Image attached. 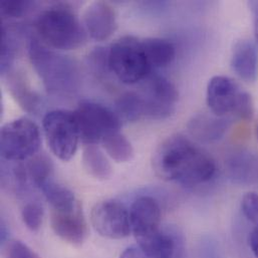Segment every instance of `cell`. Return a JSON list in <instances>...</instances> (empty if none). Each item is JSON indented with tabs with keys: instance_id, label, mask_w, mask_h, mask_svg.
I'll return each instance as SVG.
<instances>
[{
	"instance_id": "cell-1",
	"label": "cell",
	"mask_w": 258,
	"mask_h": 258,
	"mask_svg": "<svg viewBox=\"0 0 258 258\" xmlns=\"http://www.w3.org/2000/svg\"><path fill=\"white\" fill-rule=\"evenodd\" d=\"M152 164L162 180L187 187L209 182L216 173L213 158L183 135L164 140L155 151Z\"/></svg>"
},
{
	"instance_id": "cell-2",
	"label": "cell",
	"mask_w": 258,
	"mask_h": 258,
	"mask_svg": "<svg viewBox=\"0 0 258 258\" xmlns=\"http://www.w3.org/2000/svg\"><path fill=\"white\" fill-rule=\"evenodd\" d=\"M28 56L33 70L50 95L68 97L80 90L81 71L72 57L49 49L35 36L29 39Z\"/></svg>"
},
{
	"instance_id": "cell-3",
	"label": "cell",
	"mask_w": 258,
	"mask_h": 258,
	"mask_svg": "<svg viewBox=\"0 0 258 258\" xmlns=\"http://www.w3.org/2000/svg\"><path fill=\"white\" fill-rule=\"evenodd\" d=\"M39 39L52 48L77 49L87 40V31L76 13L67 5L43 10L35 20Z\"/></svg>"
},
{
	"instance_id": "cell-4",
	"label": "cell",
	"mask_w": 258,
	"mask_h": 258,
	"mask_svg": "<svg viewBox=\"0 0 258 258\" xmlns=\"http://www.w3.org/2000/svg\"><path fill=\"white\" fill-rule=\"evenodd\" d=\"M109 63L111 73L127 85L144 81L152 72L143 49L142 40L133 35L123 36L111 45Z\"/></svg>"
},
{
	"instance_id": "cell-5",
	"label": "cell",
	"mask_w": 258,
	"mask_h": 258,
	"mask_svg": "<svg viewBox=\"0 0 258 258\" xmlns=\"http://www.w3.org/2000/svg\"><path fill=\"white\" fill-rule=\"evenodd\" d=\"M41 144L37 125L27 118H20L5 124L1 129L0 152L7 162H23L39 151Z\"/></svg>"
},
{
	"instance_id": "cell-6",
	"label": "cell",
	"mask_w": 258,
	"mask_h": 258,
	"mask_svg": "<svg viewBox=\"0 0 258 258\" xmlns=\"http://www.w3.org/2000/svg\"><path fill=\"white\" fill-rule=\"evenodd\" d=\"M81 141L85 145H97L108 136L120 132L121 120L105 106L83 101L74 112Z\"/></svg>"
},
{
	"instance_id": "cell-7",
	"label": "cell",
	"mask_w": 258,
	"mask_h": 258,
	"mask_svg": "<svg viewBox=\"0 0 258 258\" xmlns=\"http://www.w3.org/2000/svg\"><path fill=\"white\" fill-rule=\"evenodd\" d=\"M42 126L52 154L61 161H70L75 156L81 140L74 112L51 111L44 116Z\"/></svg>"
},
{
	"instance_id": "cell-8",
	"label": "cell",
	"mask_w": 258,
	"mask_h": 258,
	"mask_svg": "<svg viewBox=\"0 0 258 258\" xmlns=\"http://www.w3.org/2000/svg\"><path fill=\"white\" fill-rule=\"evenodd\" d=\"M138 93L144 102L145 117L164 120L174 114L179 93L174 84L166 78L150 74Z\"/></svg>"
},
{
	"instance_id": "cell-9",
	"label": "cell",
	"mask_w": 258,
	"mask_h": 258,
	"mask_svg": "<svg viewBox=\"0 0 258 258\" xmlns=\"http://www.w3.org/2000/svg\"><path fill=\"white\" fill-rule=\"evenodd\" d=\"M91 223L96 232L108 239H124L132 233L130 211L116 200L97 203L91 211Z\"/></svg>"
},
{
	"instance_id": "cell-10",
	"label": "cell",
	"mask_w": 258,
	"mask_h": 258,
	"mask_svg": "<svg viewBox=\"0 0 258 258\" xmlns=\"http://www.w3.org/2000/svg\"><path fill=\"white\" fill-rule=\"evenodd\" d=\"M244 93L231 79L216 76L209 81L207 86V105L211 113L216 116L235 115Z\"/></svg>"
},
{
	"instance_id": "cell-11",
	"label": "cell",
	"mask_w": 258,
	"mask_h": 258,
	"mask_svg": "<svg viewBox=\"0 0 258 258\" xmlns=\"http://www.w3.org/2000/svg\"><path fill=\"white\" fill-rule=\"evenodd\" d=\"M50 226L54 234L62 241L82 246L88 239L89 227L81 204L70 211H50Z\"/></svg>"
},
{
	"instance_id": "cell-12",
	"label": "cell",
	"mask_w": 258,
	"mask_h": 258,
	"mask_svg": "<svg viewBox=\"0 0 258 258\" xmlns=\"http://www.w3.org/2000/svg\"><path fill=\"white\" fill-rule=\"evenodd\" d=\"M132 233L136 240L161 230V207L152 196H140L130 208Z\"/></svg>"
},
{
	"instance_id": "cell-13",
	"label": "cell",
	"mask_w": 258,
	"mask_h": 258,
	"mask_svg": "<svg viewBox=\"0 0 258 258\" xmlns=\"http://www.w3.org/2000/svg\"><path fill=\"white\" fill-rule=\"evenodd\" d=\"M83 19L87 33L97 41L108 39L117 28L116 11L107 2L97 1L90 4Z\"/></svg>"
},
{
	"instance_id": "cell-14",
	"label": "cell",
	"mask_w": 258,
	"mask_h": 258,
	"mask_svg": "<svg viewBox=\"0 0 258 258\" xmlns=\"http://www.w3.org/2000/svg\"><path fill=\"white\" fill-rule=\"evenodd\" d=\"M5 78L8 92L19 107L28 114L38 115L42 109V99L30 87L24 74L10 70Z\"/></svg>"
},
{
	"instance_id": "cell-15",
	"label": "cell",
	"mask_w": 258,
	"mask_h": 258,
	"mask_svg": "<svg viewBox=\"0 0 258 258\" xmlns=\"http://www.w3.org/2000/svg\"><path fill=\"white\" fill-rule=\"evenodd\" d=\"M231 119L219 117L213 113H202L194 116L189 124L190 134L202 142H213L221 139L230 127Z\"/></svg>"
},
{
	"instance_id": "cell-16",
	"label": "cell",
	"mask_w": 258,
	"mask_h": 258,
	"mask_svg": "<svg viewBox=\"0 0 258 258\" xmlns=\"http://www.w3.org/2000/svg\"><path fill=\"white\" fill-rule=\"evenodd\" d=\"M231 67L241 80L247 83L255 82L258 74L257 52L251 41L240 40L235 44Z\"/></svg>"
},
{
	"instance_id": "cell-17",
	"label": "cell",
	"mask_w": 258,
	"mask_h": 258,
	"mask_svg": "<svg viewBox=\"0 0 258 258\" xmlns=\"http://www.w3.org/2000/svg\"><path fill=\"white\" fill-rule=\"evenodd\" d=\"M141 251L148 258H174L177 252V238L170 232H158L137 240Z\"/></svg>"
},
{
	"instance_id": "cell-18",
	"label": "cell",
	"mask_w": 258,
	"mask_h": 258,
	"mask_svg": "<svg viewBox=\"0 0 258 258\" xmlns=\"http://www.w3.org/2000/svg\"><path fill=\"white\" fill-rule=\"evenodd\" d=\"M146 57L151 68H165L172 63L176 55L173 43L159 37H149L142 40Z\"/></svg>"
},
{
	"instance_id": "cell-19",
	"label": "cell",
	"mask_w": 258,
	"mask_h": 258,
	"mask_svg": "<svg viewBox=\"0 0 258 258\" xmlns=\"http://www.w3.org/2000/svg\"><path fill=\"white\" fill-rule=\"evenodd\" d=\"M83 166L86 172L99 181L109 180L113 168L108 158L97 145H86L83 151Z\"/></svg>"
},
{
	"instance_id": "cell-20",
	"label": "cell",
	"mask_w": 258,
	"mask_h": 258,
	"mask_svg": "<svg viewBox=\"0 0 258 258\" xmlns=\"http://www.w3.org/2000/svg\"><path fill=\"white\" fill-rule=\"evenodd\" d=\"M39 190L50 205L51 210L70 211L75 209L80 203L77 201L75 194L69 188L54 182L53 180L48 181Z\"/></svg>"
},
{
	"instance_id": "cell-21",
	"label": "cell",
	"mask_w": 258,
	"mask_h": 258,
	"mask_svg": "<svg viewBox=\"0 0 258 258\" xmlns=\"http://www.w3.org/2000/svg\"><path fill=\"white\" fill-rule=\"evenodd\" d=\"M25 167L30 184L37 189L52 180L53 164L45 154L34 155L28 159Z\"/></svg>"
},
{
	"instance_id": "cell-22",
	"label": "cell",
	"mask_w": 258,
	"mask_h": 258,
	"mask_svg": "<svg viewBox=\"0 0 258 258\" xmlns=\"http://www.w3.org/2000/svg\"><path fill=\"white\" fill-rule=\"evenodd\" d=\"M116 114L121 121L137 122L145 117L144 102L139 93L128 92L116 101Z\"/></svg>"
},
{
	"instance_id": "cell-23",
	"label": "cell",
	"mask_w": 258,
	"mask_h": 258,
	"mask_svg": "<svg viewBox=\"0 0 258 258\" xmlns=\"http://www.w3.org/2000/svg\"><path fill=\"white\" fill-rule=\"evenodd\" d=\"M107 154L117 163H127L134 157V149L129 140L120 132L114 133L102 142Z\"/></svg>"
},
{
	"instance_id": "cell-24",
	"label": "cell",
	"mask_w": 258,
	"mask_h": 258,
	"mask_svg": "<svg viewBox=\"0 0 258 258\" xmlns=\"http://www.w3.org/2000/svg\"><path fill=\"white\" fill-rule=\"evenodd\" d=\"M15 29L2 26L1 29V51H0V70L2 76H5L10 70L15 59L17 49V39Z\"/></svg>"
},
{
	"instance_id": "cell-25",
	"label": "cell",
	"mask_w": 258,
	"mask_h": 258,
	"mask_svg": "<svg viewBox=\"0 0 258 258\" xmlns=\"http://www.w3.org/2000/svg\"><path fill=\"white\" fill-rule=\"evenodd\" d=\"M88 67L91 73L98 79L108 76L110 70L109 49L106 47H96L88 56Z\"/></svg>"
},
{
	"instance_id": "cell-26",
	"label": "cell",
	"mask_w": 258,
	"mask_h": 258,
	"mask_svg": "<svg viewBox=\"0 0 258 258\" xmlns=\"http://www.w3.org/2000/svg\"><path fill=\"white\" fill-rule=\"evenodd\" d=\"M43 214V208L37 201H27L21 208L22 221L31 232H37L40 229Z\"/></svg>"
},
{
	"instance_id": "cell-27",
	"label": "cell",
	"mask_w": 258,
	"mask_h": 258,
	"mask_svg": "<svg viewBox=\"0 0 258 258\" xmlns=\"http://www.w3.org/2000/svg\"><path fill=\"white\" fill-rule=\"evenodd\" d=\"M2 258H41L33 249L20 240L7 239L2 242Z\"/></svg>"
},
{
	"instance_id": "cell-28",
	"label": "cell",
	"mask_w": 258,
	"mask_h": 258,
	"mask_svg": "<svg viewBox=\"0 0 258 258\" xmlns=\"http://www.w3.org/2000/svg\"><path fill=\"white\" fill-rule=\"evenodd\" d=\"M30 1H2L1 15L3 18H21L30 10Z\"/></svg>"
},
{
	"instance_id": "cell-29",
	"label": "cell",
	"mask_w": 258,
	"mask_h": 258,
	"mask_svg": "<svg viewBox=\"0 0 258 258\" xmlns=\"http://www.w3.org/2000/svg\"><path fill=\"white\" fill-rule=\"evenodd\" d=\"M241 210L248 221L258 223V194L256 192L246 193L241 201Z\"/></svg>"
},
{
	"instance_id": "cell-30",
	"label": "cell",
	"mask_w": 258,
	"mask_h": 258,
	"mask_svg": "<svg viewBox=\"0 0 258 258\" xmlns=\"http://www.w3.org/2000/svg\"><path fill=\"white\" fill-rule=\"evenodd\" d=\"M248 243L253 255L258 258V223L254 224V227L249 234Z\"/></svg>"
},
{
	"instance_id": "cell-31",
	"label": "cell",
	"mask_w": 258,
	"mask_h": 258,
	"mask_svg": "<svg viewBox=\"0 0 258 258\" xmlns=\"http://www.w3.org/2000/svg\"><path fill=\"white\" fill-rule=\"evenodd\" d=\"M120 258H148L142 251L141 249L138 247H130L127 248L122 254Z\"/></svg>"
},
{
	"instance_id": "cell-32",
	"label": "cell",
	"mask_w": 258,
	"mask_h": 258,
	"mask_svg": "<svg viewBox=\"0 0 258 258\" xmlns=\"http://www.w3.org/2000/svg\"><path fill=\"white\" fill-rule=\"evenodd\" d=\"M251 6L253 7V11H254V33H255V39L258 45V2L251 3Z\"/></svg>"
},
{
	"instance_id": "cell-33",
	"label": "cell",
	"mask_w": 258,
	"mask_h": 258,
	"mask_svg": "<svg viewBox=\"0 0 258 258\" xmlns=\"http://www.w3.org/2000/svg\"><path fill=\"white\" fill-rule=\"evenodd\" d=\"M257 138H258V126H257Z\"/></svg>"
}]
</instances>
